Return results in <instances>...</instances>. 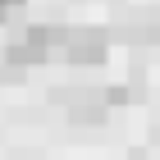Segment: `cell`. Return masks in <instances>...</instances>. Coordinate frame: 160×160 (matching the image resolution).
Wrapping results in <instances>:
<instances>
[{
    "label": "cell",
    "instance_id": "obj_1",
    "mask_svg": "<svg viewBox=\"0 0 160 160\" xmlns=\"http://www.w3.org/2000/svg\"><path fill=\"white\" fill-rule=\"evenodd\" d=\"M64 41H69L64 23H28L14 41H5V64L18 69V73L23 69H41V64H50L64 50Z\"/></svg>",
    "mask_w": 160,
    "mask_h": 160
},
{
    "label": "cell",
    "instance_id": "obj_2",
    "mask_svg": "<svg viewBox=\"0 0 160 160\" xmlns=\"http://www.w3.org/2000/svg\"><path fill=\"white\" fill-rule=\"evenodd\" d=\"M110 50H114V32H105V28H69V41H64L60 60L73 64V69H101V64H110Z\"/></svg>",
    "mask_w": 160,
    "mask_h": 160
},
{
    "label": "cell",
    "instance_id": "obj_3",
    "mask_svg": "<svg viewBox=\"0 0 160 160\" xmlns=\"http://www.w3.org/2000/svg\"><path fill=\"white\" fill-rule=\"evenodd\" d=\"M96 101L105 105V110H128V105H137L142 101V82H110V87H101L96 92Z\"/></svg>",
    "mask_w": 160,
    "mask_h": 160
},
{
    "label": "cell",
    "instance_id": "obj_4",
    "mask_svg": "<svg viewBox=\"0 0 160 160\" xmlns=\"http://www.w3.org/2000/svg\"><path fill=\"white\" fill-rule=\"evenodd\" d=\"M105 114H110V110H105L96 96H92V101H73V105H69V123H82V128H101Z\"/></svg>",
    "mask_w": 160,
    "mask_h": 160
},
{
    "label": "cell",
    "instance_id": "obj_5",
    "mask_svg": "<svg viewBox=\"0 0 160 160\" xmlns=\"http://www.w3.org/2000/svg\"><path fill=\"white\" fill-rule=\"evenodd\" d=\"M23 9V0H0V18H9V14Z\"/></svg>",
    "mask_w": 160,
    "mask_h": 160
}]
</instances>
